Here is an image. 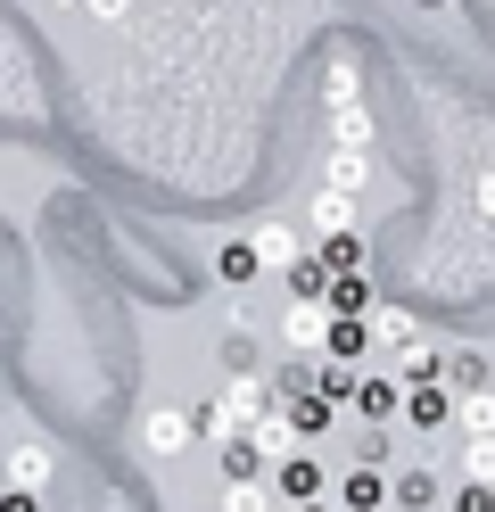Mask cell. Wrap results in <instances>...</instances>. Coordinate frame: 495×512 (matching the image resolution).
Masks as SVG:
<instances>
[{"instance_id":"obj_13","label":"cell","mask_w":495,"mask_h":512,"mask_svg":"<svg viewBox=\"0 0 495 512\" xmlns=\"http://www.w3.org/2000/svg\"><path fill=\"white\" fill-rule=\"evenodd\" d=\"M322 306H330V314H372V306H380V290H372V273L355 265V273H330Z\"/></svg>"},{"instance_id":"obj_20","label":"cell","mask_w":495,"mask_h":512,"mask_svg":"<svg viewBox=\"0 0 495 512\" xmlns=\"http://www.w3.org/2000/svg\"><path fill=\"white\" fill-rule=\"evenodd\" d=\"M215 273L231 281V290H240V281H256V273H264V256H256L248 240H223V248H215Z\"/></svg>"},{"instance_id":"obj_18","label":"cell","mask_w":495,"mask_h":512,"mask_svg":"<svg viewBox=\"0 0 495 512\" xmlns=\"http://www.w3.org/2000/svg\"><path fill=\"white\" fill-rule=\"evenodd\" d=\"M454 430H495V380H479V389H454Z\"/></svg>"},{"instance_id":"obj_1","label":"cell","mask_w":495,"mask_h":512,"mask_svg":"<svg viewBox=\"0 0 495 512\" xmlns=\"http://www.w3.org/2000/svg\"><path fill=\"white\" fill-rule=\"evenodd\" d=\"M347 413H363L372 430H388L396 413H405V380H396V372H355V397H347Z\"/></svg>"},{"instance_id":"obj_5","label":"cell","mask_w":495,"mask_h":512,"mask_svg":"<svg viewBox=\"0 0 495 512\" xmlns=\"http://www.w3.org/2000/svg\"><path fill=\"white\" fill-rule=\"evenodd\" d=\"M388 512H446V479L421 471V463L396 471V479H388Z\"/></svg>"},{"instance_id":"obj_11","label":"cell","mask_w":495,"mask_h":512,"mask_svg":"<svg viewBox=\"0 0 495 512\" xmlns=\"http://www.w3.org/2000/svg\"><path fill=\"white\" fill-rule=\"evenodd\" d=\"M190 438H198V430H190V413H165V405H157V413H149V422H141V446H149V455H157V463H174V455H182V446H190Z\"/></svg>"},{"instance_id":"obj_8","label":"cell","mask_w":495,"mask_h":512,"mask_svg":"<svg viewBox=\"0 0 495 512\" xmlns=\"http://www.w3.org/2000/svg\"><path fill=\"white\" fill-rule=\"evenodd\" d=\"M322 323H330V306L322 298H297L281 314V339H289V356H322Z\"/></svg>"},{"instance_id":"obj_25","label":"cell","mask_w":495,"mask_h":512,"mask_svg":"<svg viewBox=\"0 0 495 512\" xmlns=\"http://www.w3.org/2000/svg\"><path fill=\"white\" fill-rule=\"evenodd\" d=\"M322 256H330V273H355L363 265V232H330V240H314Z\"/></svg>"},{"instance_id":"obj_21","label":"cell","mask_w":495,"mask_h":512,"mask_svg":"<svg viewBox=\"0 0 495 512\" xmlns=\"http://www.w3.org/2000/svg\"><path fill=\"white\" fill-rule=\"evenodd\" d=\"M479 380H495V364L479 347H446V389H479Z\"/></svg>"},{"instance_id":"obj_14","label":"cell","mask_w":495,"mask_h":512,"mask_svg":"<svg viewBox=\"0 0 495 512\" xmlns=\"http://www.w3.org/2000/svg\"><path fill=\"white\" fill-rule=\"evenodd\" d=\"M223 512H289L273 496V471H248V479H223Z\"/></svg>"},{"instance_id":"obj_16","label":"cell","mask_w":495,"mask_h":512,"mask_svg":"<svg viewBox=\"0 0 495 512\" xmlns=\"http://www.w3.org/2000/svg\"><path fill=\"white\" fill-rule=\"evenodd\" d=\"M322 182H339V190H355V199H363V182H372V149H339V141H330Z\"/></svg>"},{"instance_id":"obj_24","label":"cell","mask_w":495,"mask_h":512,"mask_svg":"<svg viewBox=\"0 0 495 512\" xmlns=\"http://www.w3.org/2000/svg\"><path fill=\"white\" fill-rule=\"evenodd\" d=\"M372 339L380 347H405V339H421V323H413L405 306H372Z\"/></svg>"},{"instance_id":"obj_7","label":"cell","mask_w":495,"mask_h":512,"mask_svg":"<svg viewBox=\"0 0 495 512\" xmlns=\"http://www.w3.org/2000/svg\"><path fill=\"white\" fill-rule=\"evenodd\" d=\"M339 512H388V463H355L339 479Z\"/></svg>"},{"instance_id":"obj_10","label":"cell","mask_w":495,"mask_h":512,"mask_svg":"<svg viewBox=\"0 0 495 512\" xmlns=\"http://www.w3.org/2000/svg\"><path fill=\"white\" fill-rule=\"evenodd\" d=\"M363 347H372V314H330V323H322V356L363 364Z\"/></svg>"},{"instance_id":"obj_2","label":"cell","mask_w":495,"mask_h":512,"mask_svg":"<svg viewBox=\"0 0 495 512\" xmlns=\"http://www.w3.org/2000/svg\"><path fill=\"white\" fill-rule=\"evenodd\" d=\"M0 471H9V488H33V496H50V479H58V446H50V438H17Z\"/></svg>"},{"instance_id":"obj_23","label":"cell","mask_w":495,"mask_h":512,"mask_svg":"<svg viewBox=\"0 0 495 512\" xmlns=\"http://www.w3.org/2000/svg\"><path fill=\"white\" fill-rule=\"evenodd\" d=\"M462 479H487L495 488V430H462Z\"/></svg>"},{"instance_id":"obj_30","label":"cell","mask_w":495,"mask_h":512,"mask_svg":"<svg viewBox=\"0 0 495 512\" xmlns=\"http://www.w3.org/2000/svg\"><path fill=\"white\" fill-rule=\"evenodd\" d=\"M289 512H339V504H322V496H306V504H289Z\"/></svg>"},{"instance_id":"obj_31","label":"cell","mask_w":495,"mask_h":512,"mask_svg":"<svg viewBox=\"0 0 495 512\" xmlns=\"http://www.w3.org/2000/svg\"><path fill=\"white\" fill-rule=\"evenodd\" d=\"M413 9H446V0H413Z\"/></svg>"},{"instance_id":"obj_33","label":"cell","mask_w":495,"mask_h":512,"mask_svg":"<svg viewBox=\"0 0 495 512\" xmlns=\"http://www.w3.org/2000/svg\"><path fill=\"white\" fill-rule=\"evenodd\" d=\"M0 488H9V471H0Z\"/></svg>"},{"instance_id":"obj_15","label":"cell","mask_w":495,"mask_h":512,"mask_svg":"<svg viewBox=\"0 0 495 512\" xmlns=\"http://www.w3.org/2000/svg\"><path fill=\"white\" fill-rule=\"evenodd\" d=\"M281 273H289V298H322V290H330V256H322V248H297Z\"/></svg>"},{"instance_id":"obj_19","label":"cell","mask_w":495,"mask_h":512,"mask_svg":"<svg viewBox=\"0 0 495 512\" xmlns=\"http://www.w3.org/2000/svg\"><path fill=\"white\" fill-rule=\"evenodd\" d=\"M190 430H198V438H215V446H223V438H240V413H231L223 397H198V405H190Z\"/></svg>"},{"instance_id":"obj_22","label":"cell","mask_w":495,"mask_h":512,"mask_svg":"<svg viewBox=\"0 0 495 512\" xmlns=\"http://www.w3.org/2000/svg\"><path fill=\"white\" fill-rule=\"evenodd\" d=\"M215 455H223V479H248V471H273V463H264V446H256L248 430H240V438H223Z\"/></svg>"},{"instance_id":"obj_3","label":"cell","mask_w":495,"mask_h":512,"mask_svg":"<svg viewBox=\"0 0 495 512\" xmlns=\"http://www.w3.org/2000/svg\"><path fill=\"white\" fill-rule=\"evenodd\" d=\"M273 496L281 504H306V496H330V471L306 455V446H289V455L273 463Z\"/></svg>"},{"instance_id":"obj_28","label":"cell","mask_w":495,"mask_h":512,"mask_svg":"<svg viewBox=\"0 0 495 512\" xmlns=\"http://www.w3.org/2000/svg\"><path fill=\"white\" fill-rule=\"evenodd\" d=\"M83 9H91V17H99V25H116V17H124V9H132V0H83Z\"/></svg>"},{"instance_id":"obj_29","label":"cell","mask_w":495,"mask_h":512,"mask_svg":"<svg viewBox=\"0 0 495 512\" xmlns=\"http://www.w3.org/2000/svg\"><path fill=\"white\" fill-rule=\"evenodd\" d=\"M479 215H495V174H479Z\"/></svg>"},{"instance_id":"obj_27","label":"cell","mask_w":495,"mask_h":512,"mask_svg":"<svg viewBox=\"0 0 495 512\" xmlns=\"http://www.w3.org/2000/svg\"><path fill=\"white\" fill-rule=\"evenodd\" d=\"M446 512H495V488L487 479H462V488L446 496Z\"/></svg>"},{"instance_id":"obj_6","label":"cell","mask_w":495,"mask_h":512,"mask_svg":"<svg viewBox=\"0 0 495 512\" xmlns=\"http://www.w3.org/2000/svg\"><path fill=\"white\" fill-rule=\"evenodd\" d=\"M281 413H289V430H297V438H322V430L339 422L347 405H330V397L314 389V380H306V389H289V397H281Z\"/></svg>"},{"instance_id":"obj_4","label":"cell","mask_w":495,"mask_h":512,"mask_svg":"<svg viewBox=\"0 0 495 512\" xmlns=\"http://www.w3.org/2000/svg\"><path fill=\"white\" fill-rule=\"evenodd\" d=\"M306 223H314V240H330V232H363V207H355V190L322 182L314 199H306Z\"/></svg>"},{"instance_id":"obj_26","label":"cell","mask_w":495,"mask_h":512,"mask_svg":"<svg viewBox=\"0 0 495 512\" xmlns=\"http://www.w3.org/2000/svg\"><path fill=\"white\" fill-rule=\"evenodd\" d=\"M223 364H231V372H256V364H264V347L248 339V323H240V331L223 339Z\"/></svg>"},{"instance_id":"obj_12","label":"cell","mask_w":495,"mask_h":512,"mask_svg":"<svg viewBox=\"0 0 495 512\" xmlns=\"http://www.w3.org/2000/svg\"><path fill=\"white\" fill-rule=\"evenodd\" d=\"M240 430H248V438L264 446V463H281V455H289V446H306V438H297V430H289V413H281V405H264V413H248V422H240Z\"/></svg>"},{"instance_id":"obj_32","label":"cell","mask_w":495,"mask_h":512,"mask_svg":"<svg viewBox=\"0 0 495 512\" xmlns=\"http://www.w3.org/2000/svg\"><path fill=\"white\" fill-rule=\"evenodd\" d=\"M58 9H83V0H58Z\"/></svg>"},{"instance_id":"obj_17","label":"cell","mask_w":495,"mask_h":512,"mask_svg":"<svg viewBox=\"0 0 495 512\" xmlns=\"http://www.w3.org/2000/svg\"><path fill=\"white\" fill-rule=\"evenodd\" d=\"M248 248L264 256V265H289V256H297V248H306V240H297V232H289V223H281V215H264V223H256V232H248Z\"/></svg>"},{"instance_id":"obj_9","label":"cell","mask_w":495,"mask_h":512,"mask_svg":"<svg viewBox=\"0 0 495 512\" xmlns=\"http://www.w3.org/2000/svg\"><path fill=\"white\" fill-rule=\"evenodd\" d=\"M405 413H413V430H454V389H446V380H413Z\"/></svg>"}]
</instances>
